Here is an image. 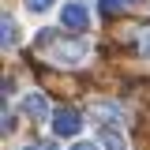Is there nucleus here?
<instances>
[{
	"label": "nucleus",
	"instance_id": "nucleus-5",
	"mask_svg": "<svg viewBox=\"0 0 150 150\" xmlns=\"http://www.w3.org/2000/svg\"><path fill=\"white\" fill-rule=\"evenodd\" d=\"M101 146H105V150H128V143H124L112 128H101Z\"/></svg>",
	"mask_w": 150,
	"mask_h": 150
},
{
	"label": "nucleus",
	"instance_id": "nucleus-4",
	"mask_svg": "<svg viewBox=\"0 0 150 150\" xmlns=\"http://www.w3.org/2000/svg\"><path fill=\"white\" fill-rule=\"evenodd\" d=\"M23 112L34 116V120H45V116H49V105H45L41 94H26V98H23Z\"/></svg>",
	"mask_w": 150,
	"mask_h": 150
},
{
	"label": "nucleus",
	"instance_id": "nucleus-10",
	"mask_svg": "<svg viewBox=\"0 0 150 150\" xmlns=\"http://www.w3.org/2000/svg\"><path fill=\"white\" fill-rule=\"evenodd\" d=\"M71 150H98V146H94V143H75Z\"/></svg>",
	"mask_w": 150,
	"mask_h": 150
},
{
	"label": "nucleus",
	"instance_id": "nucleus-3",
	"mask_svg": "<svg viewBox=\"0 0 150 150\" xmlns=\"http://www.w3.org/2000/svg\"><path fill=\"white\" fill-rule=\"evenodd\" d=\"M86 56V41H60L56 45V60H64V64H79Z\"/></svg>",
	"mask_w": 150,
	"mask_h": 150
},
{
	"label": "nucleus",
	"instance_id": "nucleus-8",
	"mask_svg": "<svg viewBox=\"0 0 150 150\" xmlns=\"http://www.w3.org/2000/svg\"><path fill=\"white\" fill-rule=\"evenodd\" d=\"M53 4H56V0H26V8H30V11H49Z\"/></svg>",
	"mask_w": 150,
	"mask_h": 150
},
{
	"label": "nucleus",
	"instance_id": "nucleus-1",
	"mask_svg": "<svg viewBox=\"0 0 150 150\" xmlns=\"http://www.w3.org/2000/svg\"><path fill=\"white\" fill-rule=\"evenodd\" d=\"M79 128H83V116H79L75 109H64V105H60V109L53 112V131L60 135V139H71V135H79Z\"/></svg>",
	"mask_w": 150,
	"mask_h": 150
},
{
	"label": "nucleus",
	"instance_id": "nucleus-11",
	"mask_svg": "<svg viewBox=\"0 0 150 150\" xmlns=\"http://www.w3.org/2000/svg\"><path fill=\"white\" fill-rule=\"evenodd\" d=\"M26 150H53V143H41V146H26Z\"/></svg>",
	"mask_w": 150,
	"mask_h": 150
},
{
	"label": "nucleus",
	"instance_id": "nucleus-2",
	"mask_svg": "<svg viewBox=\"0 0 150 150\" xmlns=\"http://www.w3.org/2000/svg\"><path fill=\"white\" fill-rule=\"evenodd\" d=\"M60 23H64L68 30H86V23H90V11H86V4H79V0L64 4V11H60Z\"/></svg>",
	"mask_w": 150,
	"mask_h": 150
},
{
	"label": "nucleus",
	"instance_id": "nucleus-9",
	"mask_svg": "<svg viewBox=\"0 0 150 150\" xmlns=\"http://www.w3.org/2000/svg\"><path fill=\"white\" fill-rule=\"evenodd\" d=\"M139 45H143V53H150V30H143V41Z\"/></svg>",
	"mask_w": 150,
	"mask_h": 150
},
{
	"label": "nucleus",
	"instance_id": "nucleus-7",
	"mask_svg": "<svg viewBox=\"0 0 150 150\" xmlns=\"http://www.w3.org/2000/svg\"><path fill=\"white\" fill-rule=\"evenodd\" d=\"M128 4H139V0H101V11H105V15H116V11H124Z\"/></svg>",
	"mask_w": 150,
	"mask_h": 150
},
{
	"label": "nucleus",
	"instance_id": "nucleus-6",
	"mask_svg": "<svg viewBox=\"0 0 150 150\" xmlns=\"http://www.w3.org/2000/svg\"><path fill=\"white\" fill-rule=\"evenodd\" d=\"M0 41H4L8 49H11V45L19 41V34H15V23H11V19H4V26H0Z\"/></svg>",
	"mask_w": 150,
	"mask_h": 150
}]
</instances>
